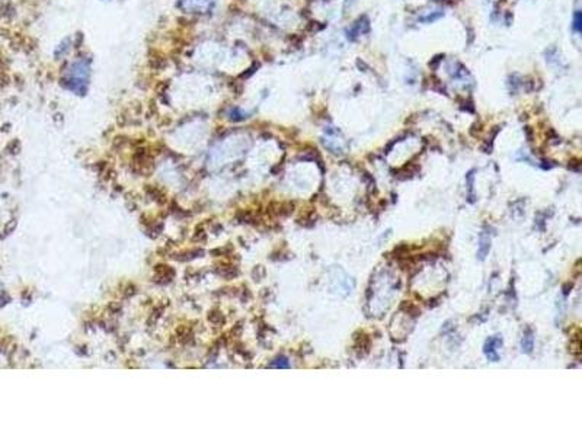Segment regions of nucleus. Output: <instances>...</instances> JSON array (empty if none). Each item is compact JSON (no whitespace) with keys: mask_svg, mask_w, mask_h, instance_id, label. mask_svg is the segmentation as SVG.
Instances as JSON below:
<instances>
[{"mask_svg":"<svg viewBox=\"0 0 582 436\" xmlns=\"http://www.w3.org/2000/svg\"><path fill=\"white\" fill-rule=\"evenodd\" d=\"M521 346H522V352L531 354V351H533V332H531L530 329H527V330H525V335L522 336Z\"/></svg>","mask_w":582,"mask_h":436,"instance_id":"20e7f679","label":"nucleus"},{"mask_svg":"<svg viewBox=\"0 0 582 436\" xmlns=\"http://www.w3.org/2000/svg\"><path fill=\"white\" fill-rule=\"evenodd\" d=\"M368 32H370V19L366 15H363L347 30V40L354 42V41H357L359 35L368 34Z\"/></svg>","mask_w":582,"mask_h":436,"instance_id":"f257e3e1","label":"nucleus"},{"mask_svg":"<svg viewBox=\"0 0 582 436\" xmlns=\"http://www.w3.org/2000/svg\"><path fill=\"white\" fill-rule=\"evenodd\" d=\"M500 346H502V337L501 336H492L485 343V354L492 362H496L500 359V356L496 354V347H500Z\"/></svg>","mask_w":582,"mask_h":436,"instance_id":"f03ea898","label":"nucleus"},{"mask_svg":"<svg viewBox=\"0 0 582 436\" xmlns=\"http://www.w3.org/2000/svg\"><path fill=\"white\" fill-rule=\"evenodd\" d=\"M572 28L576 34H581L582 32V13L581 10H575L573 13V23H572Z\"/></svg>","mask_w":582,"mask_h":436,"instance_id":"423d86ee","label":"nucleus"},{"mask_svg":"<svg viewBox=\"0 0 582 436\" xmlns=\"http://www.w3.org/2000/svg\"><path fill=\"white\" fill-rule=\"evenodd\" d=\"M442 16H444V12H441V10H435V12L429 13V15H427V16H422V18H419V22H422V23H432V22H435V20L441 19Z\"/></svg>","mask_w":582,"mask_h":436,"instance_id":"39448f33","label":"nucleus"},{"mask_svg":"<svg viewBox=\"0 0 582 436\" xmlns=\"http://www.w3.org/2000/svg\"><path fill=\"white\" fill-rule=\"evenodd\" d=\"M489 249H490V239L485 233H482L480 234V240H479V252H478V256H479L480 260H483V259L486 257V254L489 253Z\"/></svg>","mask_w":582,"mask_h":436,"instance_id":"7ed1b4c3","label":"nucleus"}]
</instances>
